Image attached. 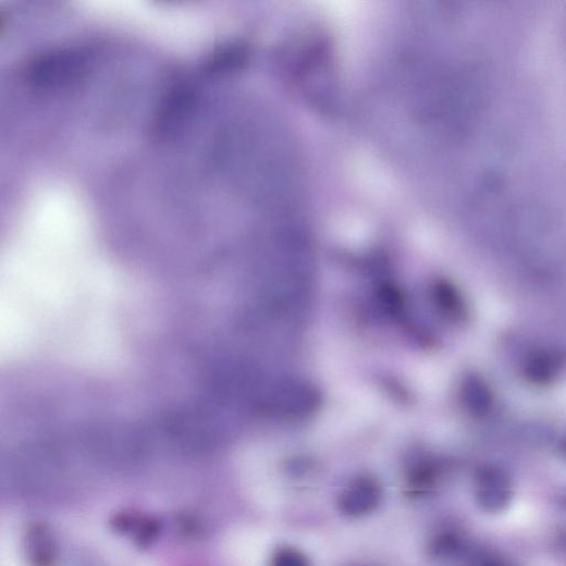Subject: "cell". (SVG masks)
Returning <instances> with one entry per match:
<instances>
[{
	"instance_id": "1",
	"label": "cell",
	"mask_w": 566,
	"mask_h": 566,
	"mask_svg": "<svg viewBox=\"0 0 566 566\" xmlns=\"http://www.w3.org/2000/svg\"><path fill=\"white\" fill-rule=\"evenodd\" d=\"M88 52L79 48H62L37 56L27 66L28 84L40 90L73 86L84 79L89 70Z\"/></svg>"
},
{
	"instance_id": "2",
	"label": "cell",
	"mask_w": 566,
	"mask_h": 566,
	"mask_svg": "<svg viewBox=\"0 0 566 566\" xmlns=\"http://www.w3.org/2000/svg\"><path fill=\"white\" fill-rule=\"evenodd\" d=\"M475 497L478 506L490 514L506 510L514 499L510 477L501 468L488 466L476 478Z\"/></svg>"
},
{
	"instance_id": "3",
	"label": "cell",
	"mask_w": 566,
	"mask_h": 566,
	"mask_svg": "<svg viewBox=\"0 0 566 566\" xmlns=\"http://www.w3.org/2000/svg\"><path fill=\"white\" fill-rule=\"evenodd\" d=\"M383 487L372 477L352 480L340 493L337 507L347 517H364L372 514L383 501Z\"/></svg>"
},
{
	"instance_id": "4",
	"label": "cell",
	"mask_w": 566,
	"mask_h": 566,
	"mask_svg": "<svg viewBox=\"0 0 566 566\" xmlns=\"http://www.w3.org/2000/svg\"><path fill=\"white\" fill-rule=\"evenodd\" d=\"M197 103L194 88L185 85L173 88L163 99L156 120L160 134L169 136L182 128Z\"/></svg>"
},
{
	"instance_id": "5",
	"label": "cell",
	"mask_w": 566,
	"mask_h": 566,
	"mask_svg": "<svg viewBox=\"0 0 566 566\" xmlns=\"http://www.w3.org/2000/svg\"><path fill=\"white\" fill-rule=\"evenodd\" d=\"M248 51L241 44H229L212 52L204 65L206 74L222 76L234 73L247 61Z\"/></svg>"
},
{
	"instance_id": "6",
	"label": "cell",
	"mask_w": 566,
	"mask_h": 566,
	"mask_svg": "<svg viewBox=\"0 0 566 566\" xmlns=\"http://www.w3.org/2000/svg\"><path fill=\"white\" fill-rule=\"evenodd\" d=\"M561 359L551 350H539L527 360L525 373L527 379L539 385L551 383L558 374Z\"/></svg>"
},
{
	"instance_id": "7",
	"label": "cell",
	"mask_w": 566,
	"mask_h": 566,
	"mask_svg": "<svg viewBox=\"0 0 566 566\" xmlns=\"http://www.w3.org/2000/svg\"><path fill=\"white\" fill-rule=\"evenodd\" d=\"M464 398L468 408L477 415H483L492 406V393L479 378H468L464 386Z\"/></svg>"
},
{
	"instance_id": "8",
	"label": "cell",
	"mask_w": 566,
	"mask_h": 566,
	"mask_svg": "<svg viewBox=\"0 0 566 566\" xmlns=\"http://www.w3.org/2000/svg\"><path fill=\"white\" fill-rule=\"evenodd\" d=\"M271 566H310L306 555L297 549H278L271 558Z\"/></svg>"
},
{
	"instance_id": "9",
	"label": "cell",
	"mask_w": 566,
	"mask_h": 566,
	"mask_svg": "<svg viewBox=\"0 0 566 566\" xmlns=\"http://www.w3.org/2000/svg\"><path fill=\"white\" fill-rule=\"evenodd\" d=\"M471 566H516L508 558L493 554V553H481L475 556L471 562Z\"/></svg>"
},
{
	"instance_id": "10",
	"label": "cell",
	"mask_w": 566,
	"mask_h": 566,
	"mask_svg": "<svg viewBox=\"0 0 566 566\" xmlns=\"http://www.w3.org/2000/svg\"><path fill=\"white\" fill-rule=\"evenodd\" d=\"M559 543H561V546L562 549H564L566 551V532H564L561 538H559Z\"/></svg>"
}]
</instances>
